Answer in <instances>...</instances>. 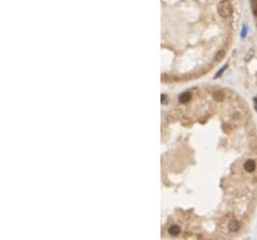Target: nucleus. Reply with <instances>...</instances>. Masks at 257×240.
Returning <instances> with one entry per match:
<instances>
[{"mask_svg": "<svg viewBox=\"0 0 257 240\" xmlns=\"http://www.w3.org/2000/svg\"><path fill=\"white\" fill-rule=\"evenodd\" d=\"M188 100H191V93L190 91H186V93L179 95V101L181 103H187Z\"/></svg>", "mask_w": 257, "mask_h": 240, "instance_id": "obj_5", "label": "nucleus"}, {"mask_svg": "<svg viewBox=\"0 0 257 240\" xmlns=\"http://www.w3.org/2000/svg\"><path fill=\"white\" fill-rule=\"evenodd\" d=\"M226 68H227V65H225V66H223V68H222V69H221V71H219V73H217V74H216V78H218V77H219V75H221V74H222V73H223V70H225V69H226Z\"/></svg>", "mask_w": 257, "mask_h": 240, "instance_id": "obj_7", "label": "nucleus"}, {"mask_svg": "<svg viewBox=\"0 0 257 240\" xmlns=\"http://www.w3.org/2000/svg\"><path fill=\"white\" fill-rule=\"evenodd\" d=\"M217 11L222 18H228L232 15V5L228 0H222L221 3L217 5Z\"/></svg>", "mask_w": 257, "mask_h": 240, "instance_id": "obj_1", "label": "nucleus"}, {"mask_svg": "<svg viewBox=\"0 0 257 240\" xmlns=\"http://www.w3.org/2000/svg\"><path fill=\"white\" fill-rule=\"evenodd\" d=\"M228 229L231 231H237L238 229H240V221L236 220V219H232L230 221V224H228Z\"/></svg>", "mask_w": 257, "mask_h": 240, "instance_id": "obj_3", "label": "nucleus"}, {"mask_svg": "<svg viewBox=\"0 0 257 240\" xmlns=\"http://www.w3.org/2000/svg\"><path fill=\"white\" fill-rule=\"evenodd\" d=\"M253 106H255L256 112H257V98H255V99H253Z\"/></svg>", "mask_w": 257, "mask_h": 240, "instance_id": "obj_8", "label": "nucleus"}, {"mask_svg": "<svg viewBox=\"0 0 257 240\" xmlns=\"http://www.w3.org/2000/svg\"><path fill=\"white\" fill-rule=\"evenodd\" d=\"M251 6L253 10V15L257 16V0H251Z\"/></svg>", "mask_w": 257, "mask_h": 240, "instance_id": "obj_6", "label": "nucleus"}, {"mask_svg": "<svg viewBox=\"0 0 257 240\" xmlns=\"http://www.w3.org/2000/svg\"><path fill=\"white\" fill-rule=\"evenodd\" d=\"M168 233H169L171 236H177V235L181 234V226H178V225H171L169 229H168Z\"/></svg>", "mask_w": 257, "mask_h": 240, "instance_id": "obj_4", "label": "nucleus"}, {"mask_svg": "<svg viewBox=\"0 0 257 240\" xmlns=\"http://www.w3.org/2000/svg\"><path fill=\"white\" fill-rule=\"evenodd\" d=\"M243 168H245V170H246V171L252 173V171L256 169V163H255V160H252V159L247 160V161L245 163V165H243Z\"/></svg>", "mask_w": 257, "mask_h": 240, "instance_id": "obj_2", "label": "nucleus"}]
</instances>
